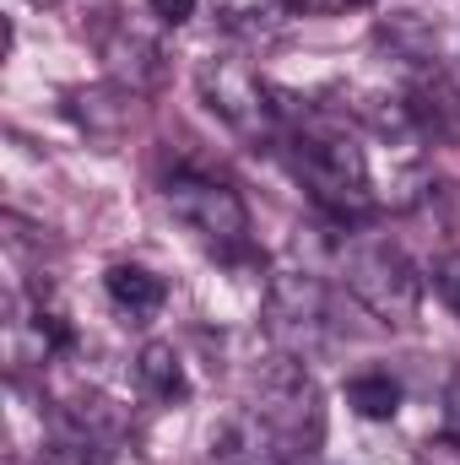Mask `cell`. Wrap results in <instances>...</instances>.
Returning a JSON list of instances; mask_svg holds the SVG:
<instances>
[{"instance_id": "8fae6325", "label": "cell", "mask_w": 460, "mask_h": 465, "mask_svg": "<svg viewBox=\"0 0 460 465\" xmlns=\"http://www.w3.org/2000/svg\"><path fill=\"white\" fill-rule=\"evenodd\" d=\"M130 109H135V93L125 87H93V93H71V114L87 135L98 141H115L119 130L130 124Z\"/></svg>"}, {"instance_id": "5b68a950", "label": "cell", "mask_w": 460, "mask_h": 465, "mask_svg": "<svg viewBox=\"0 0 460 465\" xmlns=\"http://www.w3.org/2000/svg\"><path fill=\"white\" fill-rule=\"evenodd\" d=\"M260 325L271 336L276 351H293V357H309L320 347L325 325H331V298H325V282L309 276V271H276L265 282V303H260Z\"/></svg>"}, {"instance_id": "277c9868", "label": "cell", "mask_w": 460, "mask_h": 465, "mask_svg": "<svg viewBox=\"0 0 460 465\" xmlns=\"http://www.w3.org/2000/svg\"><path fill=\"white\" fill-rule=\"evenodd\" d=\"M163 201H168V212L195 232L201 243H212L223 254L249 243V206H244V195L233 184H223V179H212V173L179 168L163 184Z\"/></svg>"}, {"instance_id": "7c38bea8", "label": "cell", "mask_w": 460, "mask_h": 465, "mask_svg": "<svg viewBox=\"0 0 460 465\" xmlns=\"http://www.w3.org/2000/svg\"><path fill=\"white\" fill-rule=\"evenodd\" d=\"M346 406H352L363 422H390V417L401 411V384H395L385 368L352 373V379H346Z\"/></svg>"}, {"instance_id": "e0dca14e", "label": "cell", "mask_w": 460, "mask_h": 465, "mask_svg": "<svg viewBox=\"0 0 460 465\" xmlns=\"http://www.w3.org/2000/svg\"><path fill=\"white\" fill-rule=\"evenodd\" d=\"M27 5H60V0H27Z\"/></svg>"}, {"instance_id": "5bb4252c", "label": "cell", "mask_w": 460, "mask_h": 465, "mask_svg": "<svg viewBox=\"0 0 460 465\" xmlns=\"http://www.w3.org/2000/svg\"><path fill=\"white\" fill-rule=\"evenodd\" d=\"M417 465H460V433H439L417 450Z\"/></svg>"}, {"instance_id": "7a4b0ae2", "label": "cell", "mask_w": 460, "mask_h": 465, "mask_svg": "<svg viewBox=\"0 0 460 465\" xmlns=\"http://www.w3.org/2000/svg\"><path fill=\"white\" fill-rule=\"evenodd\" d=\"M336 271H342V287L357 298V309H368L379 325L406 331L417 320V309H423V276H417V265L390 238L352 232L336 249Z\"/></svg>"}, {"instance_id": "3957f363", "label": "cell", "mask_w": 460, "mask_h": 465, "mask_svg": "<svg viewBox=\"0 0 460 465\" xmlns=\"http://www.w3.org/2000/svg\"><path fill=\"white\" fill-rule=\"evenodd\" d=\"M293 163H298L304 190L331 217H363L374 206L368 152L357 146V135H346L342 124H304L293 135Z\"/></svg>"}, {"instance_id": "ba28073f", "label": "cell", "mask_w": 460, "mask_h": 465, "mask_svg": "<svg viewBox=\"0 0 460 465\" xmlns=\"http://www.w3.org/2000/svg\"><path fill=\"white\" fill-rule=\"evenodd\" d=\"M98 54H104V65H109L115 87H125V93H152V87L163 82V49H157L146 33L115 27V33L98 44Z\"/></svg>"}, {"instance_id": "ac0fdd59", "label": "cell", "mask_w": 460, "mask_h": 465, "mask_svg": "<svg viewBox=\"0 0 460 465\" xmlns=\"http://www.w3.org/2000/svg\"><path fill=\"white\" fill-rule=\"evenodd\" d=\"M293 465H298V460H293Z\"/></svg>"}, {"instance_id": "6da1fadb", "label": "cell", "mask_w": 460, "mask_h": 465, "mask_svg": "<svg viewBox=\"0 0 460 465\" xmlns=\"http://www.w3.org/2000/svg\"><path fill=\"white\" fill-rule=\"evenodd\" d=\"M249 411L276 433V444L287 450V455H315V444L325 439V401H320V384H315V373H309V362L304 357H293V351H276L249 373Z\"/></svg>"}, {"instance_id": "8992f818", "label": "cell", "mask_w": 460, "mask_h": 465, "mask_svg": "<svg viewBox=\"0 0 460 465\" xmlns=\"http://www.w3.org/2000/svg\"><path fill=\"white\" fill-rule=\"evenodd\" d=\"M195 87L206 98V109L228 124L233 135L244 141H271L276 124H282V109L271 104L276 93L238 60H201L195 65Z\"/></svg>"}, {"instance_id": "52a82bcc", "label": "cell", "mask_w": 460, "mask_h": 465, "mask_svg": "<svg viewBox=\"0 0 460 465\" xmlns=\"http://www.w3.org/2000/svg\"><path fill=\"white\" fill-rule=\"evenodd\" d=\"M206 460L212 465H293L298 455H287L276 444V433L255 411H228L212 428V439H206Z\"/></svg>"}, {"instance_id": "2e32d148", "label": "cell", "mask_w": 460, "mask_h": 465, "mask_svg": "<svg viewBox=\"0 0 460 465\" xmlns=\"http://www.w3.org/2000/svg\"><path fill=\"white\" fill-rule=\"evenodd\" d=\"M146 11H152L163 27H179V22L195 16V0H146Z\"/></svg>"}, {"instance_id": "9c48e42d", "label": "cell", "mask_w": 460, "mask_h": 465, "mask_svg": "<svg viewBox=\"0 0 460 465\" xmlns=\"http://www.w3.org/2000/svg\"><path fill=\"white\" fill-rule=\"evenodd\" d=\"M104 292H109V303H115L130 325H146V320L168 303L163 276H157V271H146V265H109Z\"/></svg>"}, {"instance_id": "9a60e30c", "label": "cell", "mask_w": 460, "mask_h": 465, "mask_svg": "<svg viewBox=\"0 0 460 465\" xmlns=\"http://www.w3.org/2000/svg\"><path fill=\"white\" fill-rule=\"evenodd\" d=\"M434 282H439V292H445V303L455 309V320H460V254H445V260H439V271H434Z\"/></svg>"}, {"instance_id": "4fadbf2b", "label": "cell", "mask_w": 460, "mask_h": 465, "mask_svg": "<svg viewBox=\"0 0 460 465\" xmlns=\"http://www.w3.org/2000/svg\"><path fill=\"white\" fill-rule=\"evenodd\" d=\"M282 5L298 11V16H346V11H363L374 0H282Z\"/></svg>"}, {"instance_id": "30bf717a", "label": "cell", "mask_w": 460, "mask_h": 465, "mask_svg": "<svg viewBox=\"0 0 460 465\" xmlns=\"http://www.w3.org/2000/svg\"><path fill=\"white\" fill-rule=\"evenodd\" d=\"M135 379H141V390H146L152 401H163V406H174V401L190 395V373H185L179 351L168 347V341H146V347L135 351Z\"/></svg>"}]
</instances>
